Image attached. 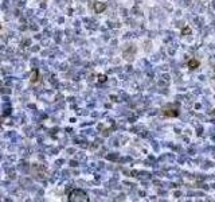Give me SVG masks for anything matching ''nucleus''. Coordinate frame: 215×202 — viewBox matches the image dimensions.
Instances as JSON below:
<instances>
[{
    "label": "nucleus",
    "instance_id": "nucleus-2",
    "mask_svg": "<svg viewBox=\"0 0 215 202\" xmlns=\"http://www.w3.org/2000/svg\"><path fill=\"white\" fill-rule=\"evenodd\" d=\"M163 113L165 116H168V117H176V116L179 115V111L176 109V108H165V109L163 111Z\"/></svg>",
    "mask_w": 215,
    "mask_h": 202
},
{
    "label": "nucleus",
    "instance_id": "nucleus-5",
    "mask_svg": "<svg viewBox=\"0 0 215 202\" xmlns=\"http://www.w3.org/2000/svg\"><path fill=\"white\" fill-rule=\"evenodd\" d=\"M188 34H191V28L190 27H184L183 31H181V35H188Z\"/></svg>",
    "mask_w": 215,
    "mask_h": 202
},
{
    "label": "nucleus",
    "instance_id": "nucleus-6",
    "mask_svg": "<svg viewBox=\"0 0 215 202\" xmlns=\"http://www.w3.org/2000/svg\"><path fill=\"white\" fill-rule=\"evenodd\" d=\"M31 81H32V82L38 81V72H34L32 73V75H31Z\"/></svg>",
    "mask_w": 215,
    "mask_h": 202
},
{
    "label": "nucleus",
    "instance_id": "nucleus-4",
    "mask_svg": "<svg viewBox=\"0 0 215 202\" xmlns=\"http://www.w3.org/2000/svg\"><path fill=\"white\" fill-rule=\"evenodd\" d=\"M187 65H188L190 69H196V67H199V61H196V59H190Z\"/></svg>",
    "mask_w": 215,
    "mask_h": 202
},
{
    "label": "nucleus",
    "instance_id": "nucleus-1",
    "mask_svg": "<svg viewBox=\"0 0 215 202\" xmlns=\"http://www.w3.org/2000/svg\"><path fill=\"white\" fill-rule=\"evenodd\" d=\"M69 201H89L87 194L82 190H73L69 195Z\"/></svg>",
    "mask_w": 215,
    "mask_h": 202
},
{
    "label": "nucleus",
    "instance_id": "nucleus-7",
    "mask_svg": "<svg viewBox=\"0 0 215 202\" xmlns=\"http://www.w3.org/2000/svg\"><path fill=\"white\" fill-rule=\"evenodd\" d=\"M101 82H105L106 81V75H100V78H98Z\"/></svg>",
    "mask_w": 215,
    "mask_h": 202
},
{
    "label": "nucleus",
    "instance_id": "nucleus-3",
    "mask_svg": "<svg viewBox=\"0 0 215 202\" xmlns=\"http://www.w3.org/2000/svg\"><path fill=\"white\" fill-rule=\"evenodd\" d=\"M106 8V4L105 3H102V2H97V3H94V11L97 12V14H101L103 12Z\"/></svg>",
    "mask_w": 215,
    "mask_h": 202
},
{
    "label": "nucleus",
    "instance_id": "nucleus-8",
    "mask_svg": "<svg viewBox=\"0 0 215 202\" xmlns=\"http://www.w3.org/2000/svg\"><path fill=\"white\" fill-rule=\"evenodd\" d=\"M214 113H215V111H214Z\"/></svg>",
    "mask_w": 215,
    "mask_h": 202
}]
</instances>
